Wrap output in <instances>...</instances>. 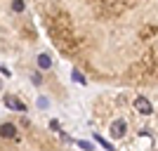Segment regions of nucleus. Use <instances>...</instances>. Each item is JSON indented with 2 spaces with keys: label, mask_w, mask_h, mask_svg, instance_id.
Wrapping results in <instances>:
<instances>
[{
  "label": "nucleus",
  "mask_w": 158,
  "mask_h": 151,
  "mask_svg": "<svg viewBox=\"0 0 158 151\" xmlns=\"http://www.w3.org/2000/svg\"><path fill=\"white\" fill-rule=\"evenodd\" d=\"M135 109H137L142 116H151V113H153V109H151V104H149V99H146V97H137V99H135Z\"/></svg>",
  "instance_id": "1"
},
{
  "label": "nucleus",
  "mask_w": 158,
  "mask_h": 151,
  "mask_svg": "<svg viewBox=\"0 0 158 151\" xmlns=\"http://www.w3.org/2000/svg\"><path fill=\"white\" fill-rule=\"evenodd\" d=\"M125 130H127L125 120H113V123H111V130H109V132H111L113 139H120L123 135H125Z\"/></svg>",
  "instance_id": "2"
},
{
  "label": "nucleus",
  "mask_w": 158,
  "mask_h": 151,
  "mask_svg": "<svg viewBox=\"0 0 158 151\" xmlns=\"http://www.w3.org/2000/svg\"><path fill=\"white\" fill-rule=\"evenodd\" d=\"M5 104L10 109H14V111H26V106L21 104V102H17V99H12V97H5Z\"/></svg>",
  "instance_id": "3"
},
{
  "label": "nucleus",
  "mask_w": 158,
  "mask_h": 151,
  "mask_svg": "<svg viewBox=\"0 0 158 151\" xmlns=\"http://www.w3.org/2000/svg\"><path fill=\"white\" fill-rule=\"evenodd\" d=\"M0 130H2V137H5V139L14 137V125H12V123H2V128H0Z\"/></svg>",
  "instance_id": "4"
},
{
  "label": "nucleus",
  "mask_w": 158,
  "mask_h": 151,
  "mask_svg": "<svg viewBox=\"0 0 158 151\" xmlns=\"http://www.w3.org/2000/svg\"><path fill=\"white\" fill-rule=\"evenodd\" d=\"M38 66L40 69H50V66H52V59H50L47 54H40L38 57Z\"/></svg>",
  "instance_id": "5"
},
{
  "label": "nucleus",
  "mask_w": 158,
  "mask_h": 151,
  "mask_svg": "<svg viewBox=\"0 0 158 151\" xmlns=\"http://www.w3.org/2000/svg\"><path fill=\"white\" fill-rule=\"evenodd\" d=\"M12 10H14V12H24V0H14Z\"/></svg>",
  "instance_id": "6"
},
{
  "label": "nucleus",
  "mask_w": 158,
  "mask_h": 151,
  "mask_svg": "<svg viewBox=\"0 0 158 151\" xmlns=\"http://www.w3.org/2000/svg\"><path fill=\"white\" fill-rule=\"evenodd\" d=\"M97 142H99V144H104V146H106L109 151H113V146L109 144V142H104V137H99V135H97Z\"/></svg>",
  "instance_id": "7"
}]
</instances>
